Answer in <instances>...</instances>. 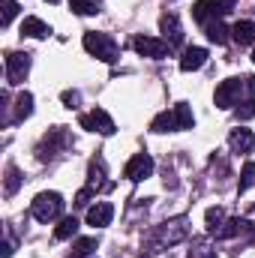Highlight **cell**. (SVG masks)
<instances>
[{
  "label": "cell",
  "mask_w": 255,
  "mask_h": 258,
  "mask_svg": "<svg viewBox=\"0 0 255 258\" xmlns=\"http://www.w3.org/2000/svg\"><path fill=\"white\" fill-rule=\"evenodd\" d=\"M189 237V219L186 216H177V219H168V222H162V225H156L150 234H147V240H144V252H162V249H168V246H177V243H183Z\"/></svg>",
  "instance_id": "6da1fadb"
},
{
  "label": "cell",
  "mask_w": 255,
  "mask_h": 258,
  "mask_svg": "<svg viewBox=\"0 0 255 258\" xmlns=\"http://www.w3.org/2000/svg\"><path fill=\"white\" fill-rule=\"evenodd\" d=\"M84 48H87V54H93V57L102 60V63H114V60H117V42H114L108 33L87 30V33H84Z\"/></svg>",
  "instance_id": "7a4b0ae2"
},
{
  "label": "cell",
  "mask_w": 255,
  "mask_h": 258,
  "mask_svg": "<svg viewBox=\"0 0 255 258\" xmlns=\"http://www.w3.org/2000/svg\"><path fill=\"white\" fill-rule=\"evenodd\" d=\"M30 213H33V219H39V222H51V219H57V216L63 213V195L39 192L36 198H33V204H30Z\"/></svg>",
  "instance_id": "3957f363"
},
{
  "label": "cell",
  "mask_w": 255,
  "mask_h": 258,
  "mask_svg": "<svg viewBox=\"0 0 255 258\" xmlns=\"http://www.w3.org/2000/svg\"><path fill=\"white\" fill-rule=\"evenodd\" d=\"M234 6H237V0H198L192 6V18L201 21V24H207V21H216V18L228 15Z\"/></svg>",
  "instance_id": "277c9868"
},
{
  "label": "cell",
  "mask_w": 255,
  "mask_h": 258,
  "mask_svg": "<svg viewBox=\"0 0 255 258\" xmlns=\"http://www.w3.org/2000/svg\"><path fill=\"white\" fill-rule=\"evenodd\" d=\"M66 144H69V135H66L63 126L48 129V135H42V141L36 144V159L39 162H51L57 156V150H63Z\"/></svg>",
  "instance_id": "5b68a950"
},
{
  "label": "cell",
  "mask_w": 255,
  "mask_h": 258,
  "mask_svg": "<svg viewBox=\"0 0 255 258\" xmlns=\"http://www.w3.org/2000/svg\"><path fill=\"white\" fill-rule=\"evenodd\" d=\"M249 87V78H225L219 87H216V105L219 108H231V105H237L240 102V93Z\"/></svg>",
  "instance_id": "8992f818"
},
{
  "label": "cell",
  "mask_w": 255,
  "mask_h": 258,
  "mask_svg": "<svg viewBox=\"0 0 255 258\" xmlns=\"http://www.w3.org/2000/svg\"><path fill=\"white\" fill-rule=\"evenodd\" d=\"M132 48H135L141 57H150V60H162V57L171 51V45H168L165 39H156V36H135V39H132Z\"/></svg>",
  "instance_id": "52a82bcc"
},
{
  "label": "cell",
  "mask_w": 255,
  "mask_h": 258,
  "mask_svg": "<svg viewBox=\"0 0 255 258\" xmlns=\"http://www.w3.org/2000/svg\"><path fill=\"white\" fill-rule=\"evenodd\" d=\"M30 72V54L27 51H9L6 54V78L9 84H21Z\"/></svg>",
  "instance_id": "ba28073f"
},
{
  "label": "cell",
  "mask_w": 255,
  "mask_h": 258,
  "mask_svg": "<svg viewBox=\"0 0 255 258\" xmlns=\"http://www.w3.org/2000/svg\"><path fill=\"white\" fill-rule=\"evenodd\" d=\"M78 123H81V129H87V132H99V135H111V132H114V120H111L108 111H102V108H93V111L81 114Z\"/></svg>",
  "instance_id": "9c48e42d"
},
{
  "label": "cell",
  "mask_w": 255,
  "mask_h": 258,
  "mask_svg": "<svg viewBox=\"0 0 255 258\" xmlns=\"http://www.w3.org/2000/svg\"><path fill=\"white\" fill-rule=\"evenodd\" d=\"M153 174V159H150V153H135L132 159L126 162V168H123V177L129 180H144V177H150Z\"/></svg>",
  "instance_id": "30bf717a"
},
{
  "label": "cell",
  "mask_w": 255,
  "mask_h": 258,
  "mask_svg": "<svg viewBox=\"0 0 255 258\" xmlns=\"http://www.w3.org/2000/svg\"><path fill=\"white\" fill-rule=\"evenodd\" d=\"M159 27H162V36H165V42L171 45V51L183 45V27H180V21H177V15H174V12H168V15H162V21H159Z\"/></svg>",
  "instance_id": "8fae6325"
},
{
  "label": "cell",
  "mask_w": 255,
  "mask_h": 258,
  "mask_svg": "<svg viewBox=\"0 0 255 258\" xmlns=\"http://www.w3.org/2000/svg\"><path fill=\"white\" fill-rule=\"evenodd\" d=\"M111 219H114V207L108 201H96L87 210V225H93V228H105V225H111Z\"/></svg>",
  "instance_id": "7c38bea8"
},
{
  "label": "cell",
  "mask_w": 255,
  "mask_h": 258,
  "mask_svg": "<svg viewBox=\"0 0 255 258\" xmlns=\"http://www.w3.org/2000/svg\"><path fill=\"white\" fill-rule=\"evenodd\" d=\"M207 63V51L204 48H198V45H192L183 51V57H180V69L183 72H195V69H201V66Z\"/></svg>",
  "instance_id": "4fadbf2b"
},
{
  "label": "cell",
  "mask_w": 255,
  "mask_h": 258,
  "mask_svg": "<svg viewBox=\"0 0 255 258\" xmlns=\"http://www.w3.org/2000/svg\"><path fill=\"white\" fill-rule=\"evenodd\" d=\"M228 144H231L234 153H249L255 147V135L249 129H234V132L228 135Z\"/></svg>",
  "instance_id": "5bb4252c"
},
{
  "label": "cell",
  "mask_w": 255,
  "mask_h": 258,
  "mask_svg": "<svg viewBox=\"0 0 255 258\" xmlns=\"http://www.w3.org/2000/svg\"><path fill=\"white\" fill-rule=\"evenodd\" d=\"M51 33V27L42 21V18H24V24H21V36H30V39H45Z\"/></svg>",
  "instance_id": "9a60e30c"
},
{
  "label": "cell",
  "mask_w": 255,
  "mask_h": 258,
  "mask_svg": "<svg viewBox=\"0 0 255 258\" xmlns=\"http://www.w3.org/2000/svg\"><path fill=\"white\" fill-rule=\"evenodd\" d=\"M231 39L237 45H252L255 42V21H237L231 27Z\"/></svg>",
  "instance_id": "2e32d148"
},
{
  "label": "cell",
  "mask_w": 255,
  "mask_h": 258,
  "mask_svg": "<svg viewBox=\"0 0 255 258\" xmlns=\"http://www.w3.org/2000/svg\"><path fill=\"white\" fill-rule=\"evenodd\" d=\"M102 183H105V159L102 156H93L90 159V168H87V186L96 189Z\"/></svg>",
  "instance_id": "e0dca14e"
},
{
  "label": "cell",
  "mask_w": 255,
  "mask_h": 258,
  "mask_svg": "<svg viewBox=\"0 0 255 258\" xmlns=\"http://www.w3.org/2000/svg\"><path fill=\"white\" fill-rule=\"evenodd\" d=\"M204 33H207V39H210L213 45H225L231 30H228V27H225V24L216 18V21H207V24H204Z\"/></svg>",
  "instance_id": "ac0fdd59"
},
{
  "label": "cell",
  "mask_w": 255,
  "mask_h": 258,
  "mask_svg": "<svg viewBox=\"0 0 255 258\" xmlns=\"http://www.w3.org/2000/svg\"><path fill=\"white\" fill-rule=\"evenodd\" d=\"M204 225H207L210 234H219L222 225H225V210H222V207H210V210L204 213Z\"/></svg>",
  "instance_id": "d6986e66"
},
{
  "label": "cell",
  "mask_w": 255,
  "mask_h": 258,
  "mask_svg": "<svg viewBox=\"0 0 255 258\" xmlns=\"http://www.w3.org/2000/svg\"><path fill=\"white\" fill-rule=\"evenodd\" d=\"M150 129H153V132H174V129H177V120H174V108H171V111H159V114L153 117Z\"/></svg>",
  "instance_id": "ffe728a7"
},
{
  "label": "cell",
  "mask_w": 255,
  "mask_h": 258,
  "mask_svg": "<svg viewBox=\"0 0 255 258\" xmlns=\"http://www.w3.org/2000/svg\"><path fill=\"white\" fill-rule=\"evenodd\" d=\"M174 120H177V129H192L195 126V114L186 102H177L174 105Z\"/></svg>",
  "instance_id": "44dd1931"
},
{
  "label": "cell",
  "mask_w": 255,
  "mask_h": 258,
  "mask_svg": "<svg viewBox=\"0 0 255 258\" xmlns=\"http://www.w3.org/2000/svg\"><path fill=\"white\" fill-rule=\"evenodd\" d=\"M33 114V96L24 90V93H18V99H15V120H24V117H30Z\"/></svg>",
  "instance_id": "7402d4cb"
},
{
  "label": "cell",
  "mask_w": 255,
  "mask_h": 258,
  "mask_svg": "<svg viewBox=\"0 0 255 258\" xmlns=\"http://www.w3.org/2000/svg\"><path fill=\"white\" fill-rule=\"evenodd\" d=\"M75 234H78V219H75V216L60 219V225L54 228V237H57V240H69V237H75Z\"/></svg>",
  "instance_id": "603a6c76"
},
{
  "label": "cell",
  "mask_w": 255,
  "mask_h": 258,
  "mask_svg": "<svg viewBox=\"0 0 255 258\" xmlns=\"http://www.w3.org/2000/svg\"><path fill=\"white\" fill-rule=\"evenodd\" d=\"M249 231V222L246 219H228L219 231V237H237V234H246Z\"/></svg>",
  "instance_id": "cb8c5ba5"
},
{
  "label": "cell",
  "mask_w": 255,
  "mask_h": 258,
  "mask_svg": "<svg viewBox=\"0 0 255 258\" xmlns=\"http://www.w3.org/2000/svg\"><path fill=\"white\" fill-rule=\"evenodd\" d=\"M69 6L78 15H96L102 9V0H69Z\"/></svg>",
  "instance_id": "d4e9b609"
},
{
  "label": "cell",
  "mask_w": 255,
  "mask_h": 258,
  "mask_svg": "<svg viewBox=\"0 0 255 258\" xmlns=\"http://www.w3.org/2000/svg\"><path fill=\"white\" fill-rule=\"evenodd\" d=\"M93 249H96V237H81V240H75V246H72V258H87Z\"/></svg>",
  "instance_id": "484cf974"
},
{
  "label": "cell",
  "mask_w": 255,
  "mask_h": 258,
  "mask_svg": "<svg viewBox=\"0 0 255 258\" xmlns=\"http://www.w3.org/2000/svg\"><path fill=\"white\" fill-rule=\"evenodd\" d=\"M252 186H255V162H246L243 171H240V192H246Z\"/></svg>",
  "instance_id": "4316f807"
},
{
  "label": "cell",
  "mask_w": 255,
  "mask_h": 258,
  "mask_svg": "<svg viewBox=\"0 0 255 258\" xmlns=\"http://www.w3.org/2000/svg\"><path fill=\"white\" fill-rule=\"evenodd\" d=\"M18 186H21V174H18L15 165H9V168H6V195H15Z\"/></svg>",
  "instance_id": "83f0119b"
},
{
  "label": "cell",
  "mask_w": 255,
  "mask_h": 258,
  "mask_svg": "<svg viewBox=\"0 0 255 258\" xmlns=\"http://www.w3.org/2000/svg\"><path fill=\"white\" fill-rule=\"evenodd\" d=\"M18 15V3L15 0H3V18H0V24L3 27H9V21Z\"/></svg>",
  "instance_id": "f1b7e54d"
},
{
  "label": "cell",
  "mask_w": 255,
  "mask_h": 258,
  "mask_svg": "<svg viewBox=\"0 0 255 258\" xmlns=\"http://www.w3.org/2000/svg\"><path fill=\"white\" fill-rule=\"evenodd\" d=\"M60 99H63L66 108H78V102H81V93H78V90H63V93H60Z\"/></svg>",
  "instance_id": "f546056e"
},
{
  "label": "cell",
  "mask_w": 255,
  "mask_h": 258,
  "mask_svg": "<svg viewBox=\"0 0 255 258\" xmlns=\"http://www.w3.org/2000/svg\"><path fill=\"white\" fill-rule=\"evenodd\" d=\"M237 117H240V120H249V117H255V99L243 102V105L237 108Z\"/></svg>",
  "instance_id": "4dcf8cb0"
},
{
  "label": "cell",
  "mask_w": 255,
  "mask_h": 258,
  "mask_svg": "<svg viewBox=\"0 0 255 258\" xmlns=\"http://www.w3.org/2000/svg\"><path fill=\"white\" fill-rule=\"evenodd\" d=\"M189 258H216V252H213V249H207L204 243H198V246L189 252Z\"/></svg>",
  "instance_id": "1f68e13d"
},
{
  "label": "cell",
  "mask_w": 255,
  "mask_h": 258,
  "mask_svg": "<svg viewBox=\"0 0 255 258\" xmlns=\"http://www.w3.org/2000/svg\"><path fill=\"white\" fill-rule=\"evenodd\" d=\"M90 195H93L90 186H87V189H81V192L75 195V204H78V207H87V204H90Z\"/></svg>",
  "instance_id": "d6a6232c"
},
{
  "label": "cell",
  "mask_w": 255,
  "mask_h": 258,
  "mask_svg": "<svg viewBox=\"0 0 255 258\" xmlns=\"http://www.w3.org/2000/svg\"><path fill=\"white\" fill-rule=\"evenodd\" d=\"M12 255V240H6V243H3V258H9Z\"/></svg>",
  "instance_id": "836d02e7"
},
{
  "label": "cell",
  "mask_w": 255,
  "mask_h": 258,
  "mask_svg": "<svg viewBox=\"0 0 255 258\" xmlns=\"http://www.w3.org/2000/svg\"><path fill=\"white\" fill-rule=\"evenodd\" d=\"M249 90H252V96H255V78H249Z\"/></svg>",
  "instance_id": "e575fe53"
},
{
  "label": "cell",
  "mask_w": 255,
  "mask_h": 258,
  "mask_svg": "<svg viewBox=\"0 0 255 258\" xmlns=\"http://www.w3.org/2000/svg\"><path fill=\"white\" fill-rule=\"evenodd\" d=\"M252 63H255V51H252Z\"/></svg>",
  "instance_id": "d590c367"
}]
</instances>
